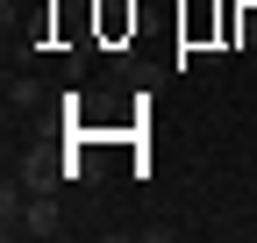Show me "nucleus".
I'll use <instances>...</instances> for the list:
<instances>
[{"label":"nucleus","mask_w":257,"mask_h":243,"mask_svg":"<svg viewBox=\"0 0 257 243\" xmlns=\"http://www.w3.org/2000/svg\"><path fill=\"white\" fill-rule=\"evenodd\" d=\"M36 100H43V93H36V79H15V72H8V107L22 114V107H36Z\"/></svg>","instance_id":"obj_3"},{"label":"nucleus","mask_w":257,"mask_h":243,"mask_svg":"<svg viewBox=\"0 0 257 243\" xmlns=\"http://www.w3.org/2000/svg\"><path fill=\"white\" fill-rule=\"evenodd\" d=\"M15 179H22L29 193H57V186H64V165H57V158H43V150H29V158L15 165Z\"/></svg>","instance_id":"obj_1"},{"label":"nucleus","mask_w":257,"mask_h":243,"mask_svg":"<svg viewBox=\"0 0 257 243\" xmlns=\"http://www.w3.org/2000/svg\"><path fill=\"white\" fill-rule=\"evenodd\" d=\"M57 229H64V215H57V193H36L15 236H36V243H43V236H57Z\"/></svg>","instance_id":"obj_2"}]
</instances>
